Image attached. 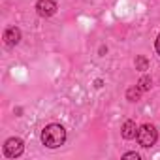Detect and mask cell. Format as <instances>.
Listing matches in <instances>:
<instances>
[{
    "label": "cell",
    "mask_w": 160,
    "mask_h": 160,
    "mask_svg": "<svg viewBox=\"0 0 160 160\" xmlns=\"http://www.w3.org/2000/svg\"><path fill=\"white\" fill-rule=\"evenodd\" d=\"M66 141V130L60 124H47L42 132V143L49 149H57L64 145Z\"/></svg>",
    "instance_id": "obj_1"
},
{
    "label": "cell",
    "mask_w": 160,
    "mask_h": 160,
    "mask_svg": "<svg viewBox=\"0 0 160 160\" xmlns=\"http://www.w3.org/2000/svg\"><path fill=\"white\" fill-rule=\"evenodd\" d=\"M136 138H138V141H139L141 147L149 149V147H152V145L156 143L158 134H156V128H154L152 124H143V126L138 128V136H136Z\"/></svg>",
    "instance_id": "obj_2"
},
{
    "label": "cell",
    "mask_w": 160,
    "mask_h": 160,
    "mask_svg": "<svg viewBox=\"0 0 160 160\" xmlns=\"http://www.w3.org/2000/svg\"><path fill=\"white\" fill-rule=\"evenodd\" d=\"M23 151H25V143L21 138H10L4 143V154L8 158H17L23 154Z\"/></svg>",
    "instance_id": "obj_3"
},
{
    "label": "cell",
    "mask_w": 160,
    "mask_h": 160,
    "mask_svg": "<svg viewBox=\"0 0 160 160\" xmlns=\"http://www.w3.org/2000/svg\"><path fill=\"white\" fill-rule=\"evenodd\" d=\"M36 10H38V13L42 17H51V15H55V12L58 8H57L55 0H38V2H36Z\"/></svg>",
    "instance_id": "obj_4"
},
{
    "label": "cell",
    "mask_w": 160,
    "mask_h": 160,
    "mask_svg": "<svg viewBox=\"0 0 160 160\" xmlns=\"http://www.w3.org/2000/svg\"><path fill=\"white\" fill-rule=\"evenodd\" d=\"M19 40H21V30L17 27H8L4 30V42H6V45L13 47V45L19 43Z\"/></svg>",
    "instance_id": "obj_5"
},
{
    "label": "cell",
    "mask_w": 160,
    "mask_h": 160,
    "mask_svg": "<svg viewBox=\"0 0 160 160\" xmlns=\"http://www.w3.org/2000/svg\"><path fill=\"white\" fill-rule=\"evenodd\" d=\"M121 134H122L124 139H134V138L138 136V126H136V122H134V121H126V122L122 124V128H121Z\"/></svg>",
    "instance_id": "obj_6"
},
{
    "label": "cell",
    "mask_w": 160,
    "mask_h": 160,
    "mask_svg": "<svg viewBox=\"0 0 160 160\" xmlns=\"http://www.w3.org/2000/svg\"><path fill=\"white\" fill-rule=\"evenodd\" d=\"M139 94H141V89H139V87H130V89L126 91V98H128L130 102H138V100H139Z\"/></svg>",
    "instance_id": "obj_7"
},
{
    "label": "cell",
    "mask_w": 160,
    "mask_h": 160,
    "mask_svg": "<svg viewBox=\"0 0 160 160\" xmlns=\"http://www.w3.org/2000/svg\"><path fill=\"white\" fill-rule=\"evenodd\" d=\"M138 87L141 89V92H143V91H149V89L152 87V81H151V77H147V75H143V77L139 79V83H138Z\"/></svg>",
    "instance_id": "obj_8"
},
{
    "label": "cell",
    "mask_w": 160,
    "mask_h": 160,
    "mask_svg": "<svg viewBox=\"0 0 160 160\" xmlns=\"http://www.w3.org/2000/svg\"><path fill=\"white\" fill-rule=\"evenodd\" d=\"M147 68H149V60H147L145 57H138V58H136V70L145 72Z\"/></svg>",
    "instance_id": "obj_9"
},
{
    "label": "cell",
    "mask_w": 160,
    "mask_h": 160,
    "mask_svg": "<svg viewBox=\"0 0 160 160\" xmlns=\"http://www.w3.org/2000/svg\"><path fill=\"white\" fill-rule=\"evenodd\" d=\"M122 158H136V160H139V154L138 152H124Z\"/></svg>",
    "instance_id": "obj_10"
},
{
    "label": "cell",
    "mask_w": 160,
    "mask_h": 160,
    "mask_svg": "<svg viewBox=\"0 0 160 160\" xmlns=\"http://www.w3.org/2000/svg\"><path fill=\"white\" fill-rule=\"evenodd\" d=\"M156 53L160 55V34H158V38H156Z\"/></svg>",
    "instance_id": "obj_11"
}]
</instances>
